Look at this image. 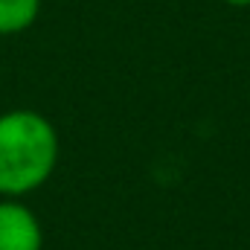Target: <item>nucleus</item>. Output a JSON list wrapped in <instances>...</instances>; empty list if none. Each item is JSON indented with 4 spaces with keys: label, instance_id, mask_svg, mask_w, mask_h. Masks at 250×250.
Returning <instances> with one entry per match:
<instances>
[{
    "label": "nucleus",
    "instance_id": "3",
    "mask_svg": "<svg viewBox=\"0 0 250 250\" xmlns=\"http://www.w3.org/2000/svg\"><path fill=\"white\" fill-rule=\"evenodd\" d=\"M41 15V0H0V35L26 32Z\"/></svg>",
    "mask_w": 250,
    "mask_h": 250
},
{
    "label": "nucleus",
    "instance_id": "2",
    "mask_svg": "<svg viewBox=\"0 0 250 250\" xmlns=\"http://www.w3.org/2000/svg\"><path fill=\"white\" fill-rule=\"evenodd\" d=\"M0 250H44L41 218L23 198H0Z\"/></svg>",
    "mask_w": 250,
    "mask_h": 250
},
{
    "label": "nucleus",
    "instance_id": "1",
    "mask_svg": "<svg viewBox=\"0 0 250 250\" xmlns=\"http://www.w3.org/2000/svg\"><path fill=\"white\" fill-rule=\"evenodd\" d=\"M59 131L44 114L15 108L0 114V198H26L59 166Z\"/></svg>",
    "mask_w": 250,
    "mask_h": 250
},
{
    "label": "nucleus",
    "instance_id": "4",
    "mask_svg": "<svg viewBox=\"0 0 250 250\" xmlns=\"http://www.w3.org/2000/svg\"><path fill=\"white\" fill-rule=\"evenodd\" d=\"M221 3H230V6H250V0H221Z\"/></svg>",
    "mask_w": 250,
    "mask_h": 250
}]
</instances>
